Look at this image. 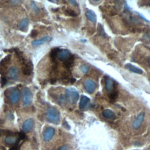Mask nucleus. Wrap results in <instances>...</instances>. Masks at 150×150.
<instances>
[{
	"mask_svg": "<svg viewBox=\"0 0 150 150\" xmlns=\"http://www.w3.org/2000/svg\"><path fill=\"white\" fill-rule=\"evenodd\" d=\"M86 16L89 21H90L93 23H96L97 18H96V15L95 13L93 11H90V10L86 11Z\"/></svg>",
	"mask_w": 150,
	"mask_h": 150,
	"instance_id": "obj_22",
	"label": "nucleus"
},
{
	"mask_svg": "<svg viewBox=\"0 0 150 150\" xmlns=\"http://www.w3.org/2000/svg\"><path fill=\"white\" fill-rule=\"evenodd\" d=\"M71 55V54L69 50H66V49H63V50H60V52H59L57 57L60 60L64 61L67 58H69Z\"/></svg>",
	"mask_w": 150,
	"mask_h": 150,
	"instance_id": "obj_14",
	"label": "nucleus"
},
{
	"mask_svg": "<svg viewBox=\"0 0 150 150\" xmlns=\"http://www.w3.org/2000/svg\"><path fill=\"white\" fill-rule=\"evenodd\" d=\"M23 67L22 68V73L24 75L29 76L32 73L33 71V64L31 61H29L26 62L23 64Z\"/></svg>",
	"mask_w": 150,
	"mask_h": 150,
	"instance_id": "obj_7",
	"label": "nucleus"
},
{
	"mask_svg": "<svg viewBox=\"0 0 150 150\" xmlns=\"http://www.w3.org/2000/svg\"><path fill=\"white\" fill-rule=\"evenodd\" d=\"M71 78V73L69 70L63 71L62 72L60 77V82L65 85L69 83L70 84V80Z\"/></svg>",
	"mask_w": 150,
	"mask_h": 150,
	"instance_id": "obj_8",
	"label": "nucleus"
},
{
	"mask_svg": "<svg viewBox=\"0 0 150 150\" xmlns=\"http://www.w3.org/2000/svg\"><path fill=\"white\" fill-rule=\"evenodd\" d=\"M51 40V38L50 36H44L42 38L40 39H38V40H33L32 42V44L33 46H39L41 45L44 44L45 43H46L47 41H49Z\"/></svg>",
	"mask_w": 150,
	"mask_h": 150,
	"instance_id": "obj_18",
	"label": "nucleus"
},
{
	"mask_svg": "<svg viewBox=\"0 0 150 150\" xmlns=\"http://www.w3.org/2000/svg\"><path fill=\"white\" fill-rule=\"evenodd\" d=\"M25 138H26V135L24 132L21 131V132H18V138L20 140H23L25 139Z\"/></svg>",
	"mask_w": 150,
	"mask_h": 150,
	"instance_id": "obj_29",
	"label": "nucleus"
},
{
	"mask_svg": "<svg viewBox=\"0 0 150 150\" xmlns=\"http://www.w3.org/2000/svg\"><path fill=\"white\" fill-rule=\"evenodd\" d=\"M75 59V56L74 55H71L69 58H67L66 60L63 61V66L66 69H69L70 67H71L74 63V60Z\"/></svg>",
	"mask_w": 150,
	"mask_h": 150,
	"instance_id": "obj_15",
	"label": "nucleus"
},
{
	"mask_svg": "<svg viewBox=\"0 0 150 150\" xmlns=\"http://www.w3.org/2000/svg\"><path fill=\"white\" fill-rule=\"evenodd\" d=\"M84 86L86 91L88 93H93L96 88V84L92 80H86L84 83Z\"/></svg>",
	"mask_w": 150,
	"mask_h": 150,
	"instance_id": "obj_4",
	"label": "nucleus"
},
{
	"mask_svg": "<svg viewBox=\"0 0 150 150\" xmlns=\"http://www.w3.org/2000/svg\"><path fill=\"white\" fill-rule=\"evenodd\" d=\"M94 1H99V0H94Z\"/></svg>",
	"mask_w": 150,
	"mask_h": 150,
	"instance_id": "obj_38",
	"label": "nucleus"
},
{
	"mask_svg": "<svg viewBox=\"0 0 150 150\" xmlns=\"http://www.w3.org/2000/svg\"><path fill=\"white\" fill-rule=\"evenodd\" d=\"M125 67L127 69H128L129 71L135 73H137V74H142V69L134 66L133 64H131L130 63H128L125 65Z\"/></svg>",
	"mask_w": 150,
	"mask_h": 150,
	"instance_id": "obj_20",
	"label": "nucleus"
},
{
	"mask_svg": "<svg viewBox=\"0 0 150 150\" xmlns=\"http://www.w3.org/2000/svg\"><path fill=\"white\" fill-rule=\"evenodd\" d=\"M59 112L55 108H50L47 110L46 113V118L50 122L57 124L59 121Z\"/></svg>",
	"mask_w": 150,
	"mask_h": 150,
	"instance_id": "obj_1",
	"label": "nucleus"
},
{
	"mask_svg": "<svg viewBox=\"0 0 150 150\" xmlns=\"http://www.w3.org/2000/svg\"><path fill=\"white\" fill-rule=\"evenodd\" d=\"M59 52H60V49L58 47H54L50 51V57L51 59L53 60V62H54V63L56 62V57H57V55Z\"/></svg>",
	"mask_w": 150,
	"mask_h": 150,
	"instance_id": "obj_24",
	"label": "nucleus"
},
{
	"mask_svg": "<svg viewBox=\"0 0 150 150\" xmlns=\"http://www.w3.org/2000/svg\"><path fill=\"white\" fill-rule=\"evenodd\" d=\"M58 150H68V148L66 146H62L60 147Z\"/></svg>",
	"mask_w": 150,
	"mask_h": 150,
	"instance_id": "obj_34",
	"label": "nucleus"
},
{
	"mask_svg": "<svg viewBox=\"0 0 150 150\" xmlns=\"http://www.w3.org/2000/svg\"><path fill=\"white\" fill-rule=\"evenodd\" d=\"M11 59V56L9 54L5 56L0 62V73L2 74V76H4L3 74V73L4 71V70L7 67L8 65L10 63Z\"/></svg>",
	"mask_w": 150,
	"mask_h": 150,
	"instance_id": "obj_6",
	"label": "nucleus"
},
{
	"mask_svg": "<svg viewBox=\"0 0 150 150\" xmlns=\"http://www.w3.org/2000/svg\"><path fill=\"white\" fill-rule=\"evenodd\" d=\"M66 98L70 104H75L79 98V93L74 88L66 90Z\"/></svg>",
	"mask_w": 150,
	"mask_h": 150,
	"instance_id": "obj_2",
	"label": "nucleus"
},
{
	"mask_svg": "<svg viewBox=\"0 0 150 150\" xmlns=\"http://www.w3.org/2000/svg\"><path fill=\"white\" fill-rule=\"evenodd\" d=\"M19 76V70L17 67L12 66L9 68L8 70V76L10 79L16 80Z\"/></svg>",
	"mask_w": 150,
	"mask_h": 150,
	"instance_id": "obj_13",
	"label": "nucleus"
},
{
	"mask_svg": "<svg viewBox=\"0 0 150 150\" xmlns=\"http://www.w3.org/2000/svg\"><path fill=\"white\" fill-rule=\"evenodd\" d=\"M20 139H16L13 136H8L5 138L4 142L7 145H13L15 144H19Z\"/></svg>",
	"mask_w": 150,
	"mask_h": 150,
	"instance_id": "obj_17",
	"label": "nucleus"
},
{
	"mask_svg": "<svg viewBox=\"0 0 150 150\" xmlns=\"http://www.w3.org/2000/svg\"><path fill=\"white\" fill-rule=\"evenodd\" d=\"M20 149V146L18 145V144H15L10 148L9 150H19Z\"/></svg>",
	"mask_w": 150,
	"mask_h": 150,
	"instance_id": "obj_31",
	"label": "nucleus"
},
{
	"mask_svg": "<svg viewBox=\"0 0 150 150\" xmlns=\"http://www.w3.org/2000/svg\"><path fill=\"white\" fill-rule=\"evenodd\" d=\"M144 117H145V112H141L137 116V118H135V120L132 123V127L135 129H138L141 127V125L142 124L144 121Z\"/></svg>",
	"mask_w": 150,
	"mask_h": 150,
	"instance_id": "obj_9",
	"label": "nucleus"
},
{
	"mask_svg": "<svg viewBox=\"0 0 150 150\" xmlns=\"http://www.w3.org/2000/svg\"><path fill=\"white\" fill-rule=\"evenodd\" d=\"M148 63H149V65L150 67V56L148 57Z\"/></svg>",
	"mask_w": 150,
	"mask_h": 150,
	"instance_id": "obj_37",
	"label": "nucleus"
},
{
	"mask_svg": "<svg viewBox=\"0 0 150 150\" xmlns=\"http://www.w3.org/2000/svg\"><path fill=\"white\" fill-rule=\"evenodd\" d=\"M104 83L105 89L109 93H111L114 88H115V85L114 83V81L109 77L107 76L105 77Z\"/></svg>",
	"mask_w": 150,
	"mask_h": 150,
	"instance_id": "obj_10",
	"label": "nucleus"
},
{
	"mask_svg": "<svg viewBox=\"0 0 150 150\" xmlns=\"http://www.w3.org/2000/svg\"><path fill=\"white\" fill-rule=\"evenodd\" d=\"M38 32L35 29H33L30 32V36L31 38H35L38 36Z\"/></svg>",
	"mask_w": 150,
	"mask_h": 150,
	"instance_id": "obj_30",
	"label": "nucleus"
},
{
	"mask_svg": "<svg viewBox=\"0 0 150 150\" xmlns=\"http://www.w3.org/2000/svg\"><path fill=\"white\" fill-rule=\"evenodd\" d=\"M117 91L115 90V88H114L111 93L110 94V99L111 100V101H114L116 98H117Z\"/></svg>",
	"mask_w": 150,
	"mask_h": 150,
	"instance_id": "obj_26",
	"label": "nucleus"
},
{
	"mask_svg": "<svg viewBox=\"0 0 150 150\" xmlns=\"http://www.w3.org/2000/svg\"><path fill=\"white\" fill-rule=\"evenodd\" d=\"M56 81H57V79L56 78H52V79H51L50 80V83L51 84H54V83H55L56 82Z\"/></svg>",
	"mask_w": 150,
	"mask_h": 150,
	"instance_id": "obj_33",
	"label": "nucleus"
},
{
	"mask_svg": "<svg viewBox=\"0 0 150 150\" xmlns=\"http://www.w3.org/2000/svg\"><path fill=\"white\" fill-rule=\"evenodd\" d=\"M103 115L107 119L109 120H114L115 118V113L110 109H105L104 110L103 112Z\"/></svg>",
	"mask_w": 150,
	"mask_h": 150,
	"instance_id": "obj_19",
	"label": "nucleus"
},
{
	"mask_svg": "<svg viewBox=\"0 0 150 150\" xmlns=\"http://www.w3.org/2000/svg\"><path fill=\"white\" fill-rule=\"evenodd\" d=\"M34 121L32 119H28L25 121L23 124V130L25 132L29 131L33 127Z\"/></svg>",
	"mask_w": 150,
	"mask_h": 150,
	"instance_id": "obj_16",
	"label": "nucleus"
},
{
	"mask_svg": "<svg viewBox=\"0 0 150 150\" xmlns=\"http://www.w3.org/2000/svg\"><path fill=\"white\" fill-rule=\"evenodd\" d=\"M64 13L66 15H68V16H76L77 15V14L76 13V12L73 10H72L71 9H70V8H68V9H66L64 10Z\"/></svg>",
	"mask_w": 150,
	"mask_h": 150,
	"instance_id": "obj_25",
	"label": "nucleus"
},
{
	"mask_svg": "<svg viewBox=\"0 0 150 150\" xmlns=\"http://www.w3.org/2000/svg\"><path fill=\"white\" fill-rule=\"evenodd\" d=\"M9 97L11 103L13 104L16 103L19 100L21 97V93L19 90L16 88H12L10 91Z\"/></svg>",
	"mask_w": 150,
	"mask_h": 150,
	"instance_id": "obj_3",
	"label": "nucleus"
},
{
	"mask_svg": "<svg viewBox=\"0 0 150 150\" xmlns=\"http://www.w3.org/2000/svg\"><path fill=\"white\" fill-rule=\"evenodd\" d=\"M13 51L15 52L16 57L19 59V60L21 62V63L23 64L26 63V60L23 55V53L18 49V48H14Z\"/></svg>",
	"mask_w": 150,
	"mask_h": 150,
	"instance_id": "obj_21",
	"label": "nucleus"
},
{
	"mask_svg": "<svg viewBox=\"0 0 150 150\" xmlns=\"http://www.w3.org/2000/svg\"><path fill=\"white\" fill-rule=\"evenodd\" d=\"M88 66L87 65H82L80 67V70L83 73H87L88 71Z\"/></svg>",
	"mask_w": 150,
	"mask_h": 150,
	"instance_id": "obj_28",
	"label": "nucleus"
},
{
	"mask_svg": "<svg viewBox=\"0 0 150 150\" xmlns=\"http://www.w3.org/2000/svg\"><path fill=\"white\" fill-rule=\"evenodd\" d=\"M69 2H70V4H71L73 5L76 6L78 5V4H77V2H76V0H69Z\"/></svg>",
	"mask_w": 150,
	"mask_h": 150,
	"instance_id": "obj_32",
	"label": "nucleus"
},
{
	"mask_svg": "<svg viewBox=\"0 0 150 150\" xmlns=\"http://www.w3.org/2000/svg\"><path fill=\"white\" fill-rule=\"evenodd\" d=\"M54 134V129L52 127H49L46 129L45 132H43V139L45 141H50L53 137Z\"/></svg>",
	"mask_w": 150,
	"mask_h": 150,
	"instance_id": "obj_12",
	"label": "nucleus"
},
{
	"mask_svg": "<svg viewBox=\"0 0 150 150\" xmlns=\"http://www.w3.org/2000/svg\"><path fill=\"white\" fill-rule=\"evenodd\" d=\"M32 93L29 88L25 87L23 89V103L24 105H28L31 102Z\"/></svg>",
	"mask_w": 150,
	"mask_h": 150,
	"instance_id": "obj_5",
	"label": "nucleus"
},
{
	"mask_svg": "<svg viewBox=\"0 0 150 150\" xmlns=\"http://www.w3.org/2000/svg\"><path fill=\"white\" fill-rule=\"evenodd\" d=\"M149 5H150V0H149Z\"/></svg>",
	"mask_w": 150,
	"mask_h": 150,
	"instance_id": "obj_39",
	"label": "nucleus"
},
{
	"mask_svg": "<svg viewBox=\"0 0 150 150\" xmlns=\"http://www.w3.org/2000/svg\"><path fill=\"white\" fill-rule=\"evenodd\" d=\"M1 84V87H4L6 83H7V79L4 76H2L1 78V81H0Z\"/></svg>",
	"mask_w": 150,
	"mask_h": 150,
	"instance_id": "obj_27",
	"label": "nucleus"
},
{
	"mask_svg": "<svg viewBox=\"0 0 150 150\" xmlns=\"http://www.w3.org/2000/svg\"><path fill=\"white\" fill-rule=\"evenodd\" d=\"M90 98L85 96H82L80 98L79 107L82 110H86L90 105Z\"/></svg>",
	"mask_w": 150,
	"mask_h": 150,
	"instance_id": "obj_11",
	"label": "nucleus"
},
{
	"mask_svg": "<svg viewBox=\"0 0 150 150\" xmlns=\"http://www.w3.org/2000/svg\"><path fill=\"white\" fill-rule=\"evenodd\" d=\"M63 125H64V126H65V127H66V128H68L67 127H69V125L67 124V122H66V121H64V122Z\"/></svg>",
	"mask_w": 150,
	"mask_h": 150,
	"instance_id": "obj_35",
	"label": "nucleus"
},
{
	"mask_svg": "<svg viewBox=\"0 0 150 150\" xmlns=\"http://www.w3.org/2000/svg\"><path fill=\"white\" fill-rule=\"evenodd\" d=\"M29 20L28 18H24L22 21L19 24V29L22 30V31H25L26 30L28 27V25H29Z\"/></svg>",
	"mask_w": 150,
	"mask_h": 150,
	"instance_id": "obj_23",
	"label": "nucleus"
},
{
	"mask_svg": "<svg viewBox=\"0 0 150 150\" xmlns=\"http://www.w3.org/2000/svg\"><path fill=\"white\" fill-rule=\"evenodd\" d=\"M50 2H54V3H56L57 2L58 0H48Z\"/></svg>",
	"mask_w": 150,
	"mask_h": 150,
	"instance_id": "obj_36",
	"label": "nucleus"
}]
</instances>
